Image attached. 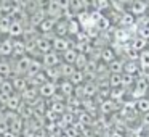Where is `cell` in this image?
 I'll use <instances>...</instances> for the list:
<instances>
[{
    "mask_svg": "<svg viewBox=\"0 0 149 137\" xmlns=\"http://www.w3.org/2000/svg\"><path fill=\"white\" fill-rule=\"evenodd\" d=\"M55 24H56V20H53V18L47 16L45 20L42 21V24L39 26V31L42 34H48V32H53V29H55Z\"/></svg>",
    "mask_w": 149,
    "mask_h": 137,
    "instance_id": "cell-23",
    "label": "cell"
},
{
    "mask_svg": "<svg viewBox=\"0 0 149 137\" xmlns=\"http://www.w3.org/2000/svg\"><path fill=\"white\" fill-rule=\"evenodd\" d=\"M47 18V11L42 10V8H39L37 11H34L32 15H29V26L36 28V29H39V26L42 24V21Z\"/></svg>",
    "mask_w": 149,
    "mask_h": 137,
    "instance_id": "cell-10",
    "label": "cell"
},
{
    "mask_svg": "<svg viewBox=\"0 0 149 137\" xmlns=\"http://www.w3.org/2000/svg\"><path fill=\"white\" fill-rule=\"evenodd\" d=\"M42 63H43V68H56V66H59L63 63V60L59 53L52 50V52L42 55Z\"/></svg>",
    "mask_w": 149,
    "mask_h": 137,
    "instance_id": "cell-3",
    "label": "cell"
},
{
    "mask_svg": "<svg viewBox=\"0 0 149 137\" xmlns=\"http://www.w3.org/2000/svg\"><path fill=\"white\" fill-rule=\"evenodd\" d=\"M26 53V42L23 39H13V56L15 58H19Z\"/></svg>",
    "mask_w": 149,
    "mask_h": 137,
    "instance_id": "cell-16",
    "label": "cell"
},
{
    "mask_svg": "<svg viewBox=\"0 0 149 137\" xmlns=\"http://www.w3.org/2000/svg\"><path fill=\"white\" fill-rule=\"evenodd\" d=\"M42 71H43V63L37 58H32V63H31V66H29V71H27L26 78H34L36 74H39V73H42Z\"/></svg>",
    "mask_w": 149,
    "mask_h": 137,
    "instance_id": "cell-22",
    "label": "cell"
},
{
    "mask_svg": "<svg viewBox=\"0 0 149 137\" xmlns=\"http://www.w3.org/2000/svg\"><path fill=\"white\" fill-rule=\"evenodd\" d=\"M69 81H71L74 85H82L85 81H87V79H85V73L84 71H79V69H77V71H75L74 74L69 78Z\"/></svg>",
    "mask_w": 149,
    "mask_h": 137,
    "instance_id": "cell-33",
    "label": "cell"
},
{
    "mask_svg": "<svg viewBox=\"0 0 149 137\" xmlns=\"http://www.w3.org/2000/svg\"><path fill=\"white\" fill-rule=\"evenodd\" d=\"M125 137H136V134H135V132H127Z\"/></svg>",
    "mask_w": 149,
    "mask_h": 137,
    "instance_id": "cell-41",
    "label": "cell"
},
{
    "mask_svg": "<svg viewBox=\"0 0 149 137\" xmlns=\"http://www.w3.org/2000/svg\"><path fill=\"white\" fill-rule=\"evenodd\" d=\"M31 63H32V56L31 55H23V56L15 60L13 69H15V73H16V76H27Z\"/></svg>",
    "mask_w": 149,
    "mask_h": 137,
    "instance_id": "cell-1",
    "label": "cell"
},
{
    "mask_svg": "<svg viewBox=\"0 0 149 137\" xmlns=\"http://www.w3.org/2000/svg\"><path fill=\"white\" fill-rule=\"evenodd\" d=\"M52 45H53V50L56 53H64L66 50L71 49V45H69V37H55Z\"/></svg>",
    "mask_w": 149,
    "mask_h": 137,
    "instance_id": "cell-7",
    "label": "cell"
},
{
    "mask_svg": "<svg viewBox=\"0 0 149 137\" xmlns=\"http://www.w3.org/2000/svg\"><path fill=\"white\" fill-rule=\"evenodd\" d=\"M53 32H55L56 37H68V34H69V21L64 20V18L58 20V21H56V24H55Z\"/></svg>",
    "mask_w": 149,
    "mask_h": 137,
    "instance_id": "cell-8",
    "label": "cell"
},
{
    "mask_svg": "<svg viewBox=\"0 0 149 137\" xmlns=\"http://www.w3.org/2000/svg\"><path fill=\"white\" fill-rule=\"evenodd\" d=\"M100 111L103 114H112V113H119L120 108H122V103H119V102H114L111 100V98H107V100H103L100 103Z\"/></svg>",
    "mask_w": 149,
    "mask_h": 137,
    "instance_id": "cell-4",
    "label": "cell"
},
{
    "mask_svg": "<svg viewBox=\"0 0 149 137\" xmlns=\"http://www.w3.org/2000/svg\"><path fill=\"white\" fill-rule=\"evenodd\" d=\"M135 23H136V18L133 16L130 11H125V13H122V16H120V24H119V28L130 29V28H132Z\"/></svg>",
    "mask_w": 149,
    "mask_h": 137,
    "instance_id": "cell-19",
    "label": "cell"
},
{
    "mask_svg": "<svg viewBox=\"0 0 149 137\" xmlns=\"http://www.w3.org/2000/svg\"><path fill=\"white\" fill-rule=\"evenodd\" d=\"M123 65H125V60H122V58L117 56L114 61H111L109 65H107V68H109L111 74H122L123 73Z\"/></svg>",
    "mask_w": 149,
    "mask_h": 137,
    "instance_id": "cell-18",
    "label": "cell"
},
{
    "mask_svg": "<svg viewBox=\"0 0 149 137\" xmlns=\"http://www.w3.org/2000/svg\"><path fill=\"white\" fill-rule=\"evenodd\" d=\"M136 111L139 114H144L149 111V97H143L139 100H136Z\"/></svg>",
    "mask_w": 149,
    "mask_h": 137,
    "instance_id": "cell-31",
    "label": "cell"
},
{
    "mask_svg": "<svg viewBox=\"0 0 149 137\" xmlns=\"http://www.w3.org/2000/svg\"><path fill=\"white\" fill-rule=\"evenodd\" d=\"M50 111H53L55 114H64L66 111H68V107H66V102H52L50 103Z\"/></svg>",
    "mask_w": 149,
    "mask_h": 137,
    "instance_id": "cell-27",
    "label": "cell"
},
{
    "mask_svg": "<svg viewBox=\"0 0 149 137\" xmlns=\"http://www.w3.org/2000/svg\"><path fill=\"white\" fill-rule=\"evenodd\" d=\"M88 55H85V53H79L77 55V60H75V63H74V66H75V69H79V71H84L85 68H87V65H88Z\"/></svg>",
    "mask_w": 149,
    "mask_h": 137,
    "instance_id": "cell-30",
    "label": "cell"
},
{
    "mask_svg": "<svg viewBox=\"0 0 149 137\" xmlns=\"http://www.w3.org/2000/svg\"><path fill=\"white\" fill-rule=\"evenodd\" d=\"M96 10L104 15V11L111 10V0H96Z\"/></svg>",
    "mask_w": 149,
    "mask_h": 137,
    "instance_id": "cell-36",
    "label": "cell"
},
{
    "mask_svg": "<svg viewBox=\"0 0 149 137\" xmlns=\"http://www.w3.org/2000/svg\"><path fill=\"white\" fill-rule=\"evenodd\" d=\"M55 2L59 5V8H61L63 11L68 10V8H69V4H71V0H55Z\"/></svg>",
    "mask_w": 149,
    "mask_h": 137,
    "instance_id": "cell-39",
    "label": "cell"
},
{
    "mask_svg": "<svg viewBox=\"0 0 149 137\" xmlns=\"http://www.w3.org/2000/svg\"><path fill=\"white\" fill-rule=\"evenodd\" d=\"M127 89H123V87H116V89H111V100H114V102H119V103H123V100H125V97H127Z\"/></svg>",
    "mask_w": 149,
    "mask_h": 137,
    "instance_id": "cell-21",
    "label": "cell"
},
{
    "mask_svg": "<svg viewBox=\"0 0 149 137\" xmlns=\"http://www.w3.org/2000/svg\"><path fill=\"white\" fill-rule=\"evenodd\" d=\"M56 90H58V84L52 81H47L45 84H42L39 87V95L42 98H52L56 94Z\"/></svg>",
    "mask_w": 149,
    "mask_h": 137,
    "instance_id": "cell-5",
    "label": "cell"
},
{
    "mask_svg": "<svg viewBox=\"0 0 149 137\" xmlns=\"http://www.w3.org/2000/svg\"><path fill=\"white\" fill-rule=\"evenodd\" d=\"M0 94L7 95V97H10V95L15 94V89H13V82H11V79H5L3 84L0 85Z\"/></svg>",
    "mask_w": 149,
    "mask_h": 137,
    "instance_id": "cell-32",
    "label": "cell"
},
{
    "mask_svg": "<svg viewBox=\"0 0 149 137\" xmlns=\"http://www.w3.org/2000/svg\"><path fill=\"white\" fill-rule=\"evenodd\" d=\"M58 68H59V73H61V76H63L64 79H69L75 71H77L74 65H68V63H61Z\"/></svg>",
    "mask_w": 149,
    "mask_h": 137,
    "instance_id": "cell-28",
    "label": "cell"
},
{
    "mask_svg": "<svg viewBox=\"0 0 149 137\" xmlns=\"http://www.w3.org/2000/svg\"><path fill=\"white\" fill-rule=\"evenodd\" d=\"M58 89H59V94H63L66 98L72 97L74 95V90H75V85L72 84L69 79H61L58 84Z\"/></svg>",
    "mask_w": 149,
    "mask_h": 137,
    "instance_id": "cell-9",
    "label": "cell"
},
{
    "mask_svg": "<svg viewBox=\"0 0 149 137\" xmlns=\"http://www.w3.org/2000/svg\"><path fill=\"white\" fill-rule=\"evenodd\" d=\"M148 16H149V4H148Z\"/></svg>",
    "mask_w": 149,
    "mask_h": 137,
    "instance_id": "cell-42",
    "label": "cell"
},
{
    "mask_svg": "<svg viewBox=\"0 0 149 137\" xmlns=\"http://www.w3.org/2000/svg\"><path fill=\"white\" fill-rule=\"evenodd\" d=\"M45 11H47V16L53 18V20H56V21L61 20V18H63V13H64V11H63L61 8H59V5L56 4L55 0H53L52 4H50V7L47 8Z\"/></svg>",
    "mask_w": 149,
    "mask_h": 137,
    "instance_id": "cell-15",
    "label": "cell"
},
{
    "mask_svg": "<svg viewBox=\"0 0 149 137\" xmlns=\"http://www.w3.org/2000/svg\"><path fill=\"white\" fill-rule=\"evenodd\" d=\"M11 82H13V89H15V92H18V94H23V92L26 90L27 87H29L26 76H15V78L11 79Z\"/></svg>",
    "mask_w": 149,
    "mask_h": 137,
    "instance_id": "cell-13",
    "label": "cell"
},
{
    "mask_svg": "<svg viewBox=\"0 0 149 137\" xmlns=\"http://www.w3.org/2000/svg\"><path fill=\"white\" fill-rule=\"evenodd\" d=\"M23 32H24L23 23L15 18L10 24V29H8V37H11V39H21V37H23Z\"/></svg>",
    "mask_w": 149,
    "mask_h": 137,
    "instance_id": "cell-6",
    "label": "cell"
},
{
    "mask_svg": "<svg viewBox=\"0 0 149 137\" xmlns=\"http://www.w3.org/2000/svg\"><path fill=\"white\" fill-rule=\"evenodd\" d=\"M136 34H138V37H141V39H144L149 42V26H139Z\"/></svg>",
    "mask_w": 149,
    "mask_h": 137,
    "instance_id": "cell-38",
    "label": "cell"
},
{
    "mask_svg": "<svg viewBox=\"0 0 149 137\" xmlns=\"http://www.w3.org/2000/svg\"><path fill=\"white\" fill-rule=\"evenodd\" d=\"M109 137H125V134L120 132V131H117V129H114L112 132L109 134Z\"/></svg>",
    "mask_w": 149,
    "mask_h": 137,
    "instance_id": "cell-40",
    "label": "cell"
},
{
    "mask_svg": "<svg viewBox=\"0 0 149 137\" xmlns=\"http://www.w3.org/2000/svg\"><path fill=\"white\" fill-rule=\"evenodd\" d=\"M69 8H71L75 15H79L80 11H84V4H82V0H71Z\"/></svg>",
    "mask_w": 149,
    "mask_h": 137,
    "instance_id": "cell-37",
    "label": "cell"
},
{
    "mask_svg": "<svg viewBox=\"0 0 149 137\" xmlns=\"http://www.w3.org/2000/svg\"><path fill=\"white\" fill-rule=\"evenodd\" d=\"M127 8L128 10L127 11H130V13L133 15V16H144L146 13H148V4L146 2H143V0H132L128 5H127Z\"/></svg>",
    "mask_w": 149,
    "mask_h": 137,
    "instance_id": "cell-2",
    "label": "cell"
},
{
    "mask_svg": "<svg viewBox=\"0 0 149 137\" xmlns=\"http://www.w3.org/2000/svg\"><path fill=\"white\" fill-rule=\"evenodd\" d=\"M77 55H79V52L75 49H69V50H66L64 53H61V60H63V63L74 65L75 60H77Z\"/></svg>",
    "mask_w": 149,
    "mask_h": 137,
    "instance_id": "cell-25",
    "label": "cell"
},
{
    "mask_svg": "<svg viewBox=\"0 0 149 137\" xmlns=\"http://www.w3.org/2000/svg\"><path fill=\"white\" fill-rule=\"evenodd\" d=\"M21 103H23L21 95L19 94H13V95H10V97L7 98V105H5V107H7L10 111H18V108L21 107Z\"/></svg>",
    "mask_w": 149,
    "mask_h": 137,
    "instance_id": "cell-17",
    "label": "cell"
},
{
    "mask_svg": "<svg viewBox=\"0 0 149 137\" xmlns=\"http://www.w3.org/2000/svg\"><path fill=\"white\" fill-rule=\"evenodd\" d=\"M136 82V76L128 74V73H122V87L123 89H133Z\"/></svg>",
    "mask_w": 149,
    "mask_h": 137,
    "instance_id": "cell-29",
    "label": "cell"
},
{
    "mask_svg": "<svg viewBox=\"0 0 149 137\" xmlns=\"http://www.w3.org/2000/svg\"><path fill=\"white\" fill-rule=\"evenodd\" d=\"M98 95V84L96 81H85L84 82V97L95 98Z\"/></svg>",
    "mask_w": 149,
    "mask_h": 137,
    "instance_id": "cell-12",
    "label": "cell"
},
{
    "mask_svg": "<svg viewBox=\"0 0 149 137\" xmlns=\"http://www.w3.org/2000/svg\"><path fill=\"white\" fill-rule=\"evenodd\" d=\"M107 81H109V85H111V89L122 87V74H111Z\"/></svg>",
    "mask_w": 149,
    "mask_h": 137,
    "instance_id": "cell-35",
    "label": "cell"
},
{
    "mask_svg": "<svg viewBox=\"0 0 149 137\" xmlns=\"http://www.w3.org/2000/svg\"><path fill=\"white\" fill-rule=\"evenodd\" d=\"M132 49L135 50V52H138V53H141V52H144V50H148V40H144V39H141V37H133L132 39Z\"/></svg>",
    "mask_w": 149,
    "mask_h": 137,
    "instance_id": "cell-24",
    "label": "cell"
},
{
    "mask_svg": "<svg viewBox=\"0 0 149 137\" xmlns=\"http://www.w3.org/2000/svg\"><path fill=\"white\" fill-rule=\"evenodd\" d=\"M36 47H37V52L40 53V55H45V53L52 52L53 50V45H52V40L45 39V37L39 36L36 40Z\"/></svg>",
    "mask_w": 149,
    "mask_h": 137,
    "instance_id": "cell-11",
    "label": "cell"
},
{
    "mask_svg": "<svg viewBox=\"0 0 149 137\" xmlns=\"http://www.w3.org/2000/svg\"><path fill=\"white\" fill-rule=\"evenodd\" d=\"M138 63H139L143 71H149V50H144V52L139 53Z\"/></svg>",
    "mask_w": 149,
    "mask_h": 137,
    "instance_id": "cell-34",
    "label": "cell"
},
{
    "mask_svg": "<svg viewBox=\"0 0 149 137\" xmlns=\"http://www.w3.org/2000/svg\"><path fill=\"white\" fill-rule=\"evenodd\" d=\"M2 16H3V15H2V11H0V20H2Z\"/></svg>",
    "mask_w": 149,
    "mask_h": 137,
    "instance_id": "cell-43",
    "label": "cell"
},
{
    "mask_svg": "<svg viewBox=\"0 0 149 137\" xmlns=\"http://www.w3.org/2000/svg\"><path fill=\"white\" fill-rule=\"evenodd\" d=\"M13 55V39L7 37L0 42V56H10Z\"/></svg>",
    "mask_w": 149,
    "mask_h": 137,
    "instance_id": "cell-14",
    "label": "cell"
},
{
    "mask_svg": "<svg viewBox=\"0 0 149 137\" xmlns=\"http://www.w3.org/2000/svg\"><path fill=\"white\" fill-rule=\"evenodd\" d=\"M117 58V53L114 52L112 47H104L103 52H101V61L104 63V65H109L111 61H114V60Z\"/></svg>",
    "mask_w": 149,
    "mask_h": 137,
    "instance_id": "cell-20",
    "label": "cell"
},
{
    "mask_svg": "<svg viewBox=\"0 0 149 137\" xmlns=\"http://www.w3.org/2000/svg\"><path fill=\"white\" fill-rule=\"evenodd\" d=\"M0 74L3 76L5 79H10V76L13 74V68H11V63L10 61L0 58Z\"/></svg>",
    "mask_w": 149,
    "mask_h": 137,
    "instance_id": "cell-26",
    "label": "cell"
}]
</instances>
